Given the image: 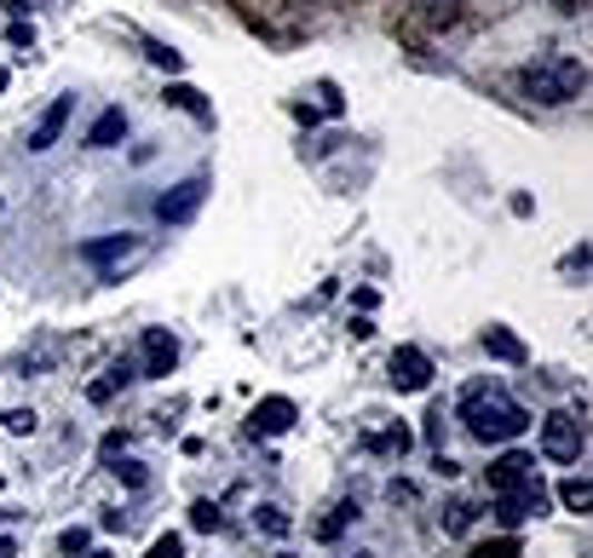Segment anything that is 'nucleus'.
Wrapping results in <instances>:
<instances>
[{
    "label": "nucleus",
    "instance_id": "obj_1",
    "mask_svg": "<svg viewBox=\"0 0 593 558\" xmlns=\"http://www.w3.org/2000/svg\"><path fill=\"white\" fill-rule=\"evenodd\" d=\"M461 420H467V432L478 438V444H513V438H524L531 432V409L524 403H513L502 386H473L467 398H461Z\"/></svg>",
    "mask_w": 593,
    "mask_h": 558
},
{
    "label": "nucleus",
    "instance_id": "obj_2",
    "mask_svg": "<svg viewBox=\"0 0 593 558\" xmlns=\"http://www.w3.org/2000/svg\"><path fill=\"white\" fill-rule=\"evenodd\" d=\"M518 87H524L531 104H576V98L587 92V63H582V58H565V52H547V58H536V63H524Z\"/></svg>",
    "mask_w": 593,
    "mask_h": 558
},
{
    "label": "nucleus",
    "instance_id": "obj_3",
    "mask_svg": "<svg viewBox=\"0 0 593 558\" xmlns=\"http://www.w3.org/2000/svg\"><path fill=\"white\" fill-rule=\"evenodd\" d=\"M582 420L576 415H565V409H553L547 420H542V455L553 467H571V461H582Z\"/></svg>",
    "mask_w": 593,
    "mask_h": 558
},
{
    "label": "nucleus",
    "instance_id": "obj_4",
    "mask_svg": "<svg viewBox=\"0 0 593 558\" xmlns=\"http://www.w3.org/2000/svg\"><path fill=\"white\" fill-rule=\"evenodd\" d=\"M145 253V242L134 237V231H116V237H87L81 242V259L87 266H98L105 277H116V266H127V259H139Z\"/></svg>",
    "mask_w": 593,
    "mask_h": 558
},
{
    "label": "nucleus",
    "instance_id": "obj_5",
    "mask_svg": "<svg viewBox=\"0 0 593 558\" xmlns=\"http://www.w3.org/2000/svg\"><path fill=\"white\" fill-rule=\"evenodd\" d=\"M202 202H208V179H202V173H190L185 185H174V190L156 202V219H161V225H190Z\"/></svg>",
    "mask_w": 593,
    "mask_h": 558
},
{
    "label": "nucleus",
    "instance_id": "obj_6",
    "mask_svg": "<svg viewBox=\"0 0 593 558\" xmlns=\"http://www.w3.org/2000/svg\"><path fill=\"white\" fill-rule=\"evenodd\" d=\"M398 391H426L433 386V357H426L421 346H398L392 351V375H386Z\"/></svg>",
    "mask_w": 593,
    "mask_h": 558
},
{
    "label": "nucleus",
    "instance_id": "obj_7",
    "mask_svg": "<svg viewBox=\"0 0 593 558\" xmlns=\"http://www.w3.org/2000/svg\"><path fill=\"white\" fill-rule=\"evenodd\" d=\"M547 512V489L542 484H518V489H507V496H496V518L507 524H524V518H542Z\"/></svg>",
    "mask_w": 593,
    "mask_h": 558
},
{
    "label": "nucleus",
    "instance_id": "obj_8",
    "mask_svg": "<svg viewBox=\"0 0 593 558\" xmlns=\"http://www.w3.org/2000/svg\"><path fill=\"white\" fill-rule=\"evenodd\" d=\"M518 484H536V455H524V449L496 455V461H490V489L507 496V489H518Z\"/></svg>",
    "mask_w": 593,
    "mask_h": 558
},
{
    "label": "nucleus",
    "instance_id": "obj_9",
    "mask_svg": "<svg viewBox=\"0 0 593 558\" xmlns=\"http://www.w3.org/2000/svg\"><path fill=\"white\" fill-rule=\"evenodd\" d=\"M174 363H179V340L168 335V328H145V363H139V375L161 380V375H174Z\"/></svg>",
    "mask_w": 593,
    "mask_h": 558
},
{
    "label": "nucleus",
    "instance_id": "obj_10",
    "mask_svg": "<svg viewBox=\"0 0 593 558\" xmlns=\"http://www.w3.org/2000/svg\"><path fill=\"white\" fill-rule=\"evenodd\" d=\"M294 398H266V403H254V415H248V432L254 438H277V432H288L294 426Z\"/></svg>",
    "mask_w": 593,
    "mask_h": 558
},
{
    "label": "nucleus",
    "instance_id": "obj_11",
    "mask_svg": "<svg viewBox=\"0 0 593 558\" xmlns=\"http://www.w3.org/2000/svg\"><path fill=\"white\" fill-rule=\"evenodd\" d=\"M70 110H76V98H52L47 116L29 127V150H52L63 139V127H70Z\"/></svg>",
    "mask_w": 593,
    "mask_h": 558
},
{
    "label": "nucleus",
    "instance_id": "obj_12",
    "mask_svg": "<svg viewBox=\"0 0 593 558\" xmlns=\"http://www.w3.org/2000/svg\"><path fill=\"white\" fill-rule=\"evenodd\" d=\"M127 139V110L116 104V110H105L92 127H87V150H110V145H121Z\"/></svg>",
    "mask_w": 593,
    "mask_h": 558
},
{
    "label": "nucleus",
    "instance_id": "obj_13",
    "mask_svg": "<svg viewBox=\"0 0 593 558\" xmlns=\"http://www.w3.org/2000/svg\"><path fill=\"white\" fill-rule=\"evenodd\" d=\"M484 351L496 357V363H524V357H531V351H524V340L513 335V328H502V322L484 328Z\"/></svg>",
    "mask_w": 593,
    "mask_h": 558
},
{
    "label": "nucleus",
    "instance_id": "obj_14",
    "mask_svg": "<svg viewBox=\"0 0 593 558\" xmlns=\"http://www.w3.org/2000/svg\"><path fill=\"white\" fill-rule=\"evenodd\" d=\"M168 104H174V110H185V116H196V121H214V104H208V98L196 92V87H185V81H174V87H168Z\"/></svg>",
    "mask_w": 593,
    "mask_h": 558
},
{
    "label": "nucleus",
    "instance_id": "obj_15",
    "mask_svg": "<svg viewBox=\"0 0 593 558\" xmlns=\"http://www.w3.org/2000/svg\"><path fill=\"white\" fill-rule=\"evenodd\" d=\"M127 380H139V363H134V357H116V363H110V380H98L87 398H92V403H110V391L127 386Z\"/></svg>",
    "mask_w": 593,
    "mask_h": 558
},
{
    "label": "nucleus",
    "instance_id": "obj_16",
    "mask_svg": "<svg viewBox=\"0 0 593 558\" xmlns=\"http://www.w3.org/2000/svg\"><path fill=\"white\" fill-rule=\"evenodd\" d=\"M364 444H369L375 455H404V449H409V432H404V426H386V432H364Z\"/></svg>",
    "mask_w": 593,
    "mask_h": 558
},
{
    "label": "nucleus",
    "instance_id": "obj_17",
    "mask_svg": "<svg viewBox=\"0 0 593 558\" xmlns=\"http://www.w3.org/2000/svg\"><path fill=\"white\" fill-rule=\"evenodd\" d=\"M352 518H357V501H340L335 512H328V518L317 524V541H335V536L346 530V524H352Z\"/></svg>",
    "mask_w": 593,
    "mask_h": 558
},
{
    "label": "nucleus",
    "instance_id": "obj_18",
    "mask_svg": "<svg viewBox=\"0 0 593 558\" xmlns=\"http://www.w3.org/2000/svg\"><path fill=\"white\" fill-rule=\"evenodd\" d=\"M559 501H565L571 512H587V501H593V484H587V478H565V484H559Z\"/></svg>",
    "mask_w": 593,
    "mask_h": 558
},
{
    "label": "nucleus",
    "instance_id": "obj_19",
    "mask_svg": "<svg viewBox=\"0 0 593 558\" xmlns=\"http://www.w3.org/2000/svg\"><path fill=\"white\" fill-rule=\"evenodd\" d=\"M524 547H518V536H502V541H478L467 558H518Z\"/></svg>",
    "mask_w": 593,
    "mask_h": 558
},
{
    "label": "nucleus",
    "instance_id": "obj_20",
    "mask_svg": "<svg viewBox=\"0 0 593 558\" xmlns=\"http://www.w3.org/2000/svg\"><path fill=\"white\" fill-rule=\"evenodd\" d=\"M473 524V501H449L444 507V536H461Z\"/></svg>",
    "mask_w": 593,
    "mask_h": 558
},
{
    "label": "nucleus",
    "instance_id": "obj_21",
    "mask_svg": "<svg viewBox=\"0 0 593 558\" xmlns=\"http://www.w3.org/2000/svg\"><path fill=\"white\" fill-rule=\"evenodd\" d=\"M190 530H202V536L219 530V507H214V501H196V507H190Z\"/></svg>",
    "mask_w": 593,
    "mask_h": 558
},
{
    "label": "nucleus",
    "instance_id": "obj_22",
    "mask_svg": "<svg viewBox=\"0 0 593 558\" xmlns=\"http://www.w3.org/2000/svg\"><path fill=\"white\" fill-rule=\"evenodd\" d=\"M0 426H7V432H36V409H7V415H0Z\"/></svg>",
    "mask_w": 593,
    "mask_h": 558
},
{
    "label": "nucleus",
    "instance_id": "obj_23",
    "mask_svg": "<svg viewBox=\"0 0 593 558\" xmlns=\"http://www.w3.org/2000/svg\"><path fill=\"white\" fill-rule=\"evenodd\" d=\"M58 547H63V558H87L92 536H87V530H81V524H76V530H63V541H58Z\"/></svg>",
    "mask_w": 593,
    "mask_h": 558
},
{
    "label": "nucleus",
    "instance_id": "obj_24",
    "mask_svg": "<svg viewBox=\"0 0 593 558\" xmlns=\"http://www.w3.org/2000/svg\"><path fill=\"white\" fill-rule=\"evenodd\" d=\"M150 558H185V536H156V541H150Z\"/></svg>",
    "mask_w": 593,
    "mask_h": 558
},
{
    "label": "nucleus",
    "instance_id": "obj_25",
    "mask_svg": "<svg viewBox=\"0 0 593 558\" xmlns=\"http://www.w3.org/2000/svg\"><path fill=\"white\" fill-rule=\"evenodd\" d=\"M150 58H156V63H161V70H168V76H179V70H185V58H179L174 47H161V41H150Z\"/></svg>",
    "mask_w": 593,
    "mask_h": 558
},
{
    "label": "nucleus",
    "instance_id": "obj_26",
    "mask_svg": "<svg viewBox=\"0 0 593 558\" xmlns=\"http://www.w3.org/2000/svg\"><path fill=\"white\" fill-rule=\"evenodd\" d=\"M587 266H593V253H587V242L565 253V277H587Z\"/></svg>",
    "mask_w": 593,
    "mask_h": 558
},
{
    "label": "nucleus",
    "instance_id": "obj_27",
    "mask_svg": "<svg viewBox=\"0 0 593 558\" xmlns=\"http://www.w3.org/2000/svg\"><path fill=\"white\" fill-rule=\"evenodd\" d=\"M426 444H433V449L444 455V409H433V415H426Z\"/></svg>",
    "mask_w": 593,
    "mask_h": 558
},
{
    "label": "nucleus",
    "instance_id": "obj_28",
    "mask_svg": "<svg viewBox=\"0 0 593 558\" xmlns=\"http://www.w3.org/2000/svg\"><path fill=\"white\" fill-rule=\"evenodd\" d=\"M110 472H121L134 489H145V467H139V461H110Z\"/></svg>",
    "mask_w": 593,
    "mask_h": 558
},
{
    "label": "nucleus",
    "instance_id": "obj_29",
    "mask_svg": "<svg viewBox=\"0 0 593 558\" xmlns=\"http://www.w3.org/2000/svg\"><path fill=\"white\" fill-rule=\"evenodd\" d=\"M254 518H259V524H266V530H271V536H283V530H288V518H283L277 507H259Z\"/></svg>",
    "mask_w": 593,
    "mask_h": 558
},
{
    "label": "nucleus",
    "instance_id": "obj_30",
    "mask_svg": "<svg viewBox=\"0 0 593 558\" xmlns=\"http://www.w3.org/2000/svg\"><path fill=\"white\" fill-rule=\"evenodd\" d=\"M7 41H12V47H36V29H29V23H12Z\"/></svg>",
    "mask_w": 593,
    "mask_h": 558
},
{
    "label": "nucleus",
    "instance_id": "obj_31",
    "mask_svg": "<svg viewBox=\"0 0 593 558\" xmlns=\"http://www.w3.org/2000/svg\"><path fill=\"white\" fill-rule=\"evenodd\" d=\"M0 558H18V541H12V536H0Z\"/></svg>",
    "mask_w": 593,
    "mask_h": 558
},
{
    "label": "nucleus",
    "instance_id": "obj_32",
    "mask_svg": "<svg viewBox=\"0 0 593 558\" xmlns=\"http://www.w3.org/2000/svg\"><path fill=\"white\" fill-rule=\"evenodd\" d=\"M0 92H7V70H0Z\"/></svg>",
    "mask_w": 593,
    "mask_h": 558
},
{
    "label": "nucleus",
    "instance_id": "obj_33",
    "mask_svg": "<svg viewBox=\"0 0 593 558\" xmlns=\"http://www.w3.org/2000/svg\"><path fill=\"white\" fill-rule=\"evenodd\" d=\"M87 558H110V552H87Z\"/></svg>",
    "mask_w": 593,
    "mask_h": 558
},
{
    "label": "nucleus",
    "instance_id": "obj_34",
    "mask_svg": "<svg viewBox=\"0 0 593 558\" xmlns=\"http://www.w3.org/2000/svg\"><path fill=\"white\" fill-rule=\"evenodd\" d=\"M352 558H369V552H352Z\"/></svg>",
    "mask_w": 593,
    "mask_h": 558
},
{
    "label": "nucleus",
    "instance_id": "obj_35",
    "mask_svg": "<svg viewBox=\"0 0 593 558\" xmlns=\"http://www.w3.org/2000/svg\"><path fill=\"white\" fill-rule=\"evenodd\" d=\"M0 484H7V478H0Z\"/></svg>",
    "mask_w": 593,
    "mask_h": 558
}]
</instances>
